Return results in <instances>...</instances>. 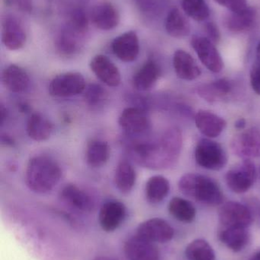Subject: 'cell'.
Here are the masks:
<instances>
[{
	"label": "cell",
	"instance_id": "obj_25",
	"mask_svg": "<svg viewBox=\"0 0 260 260\" xmlns=\"http://www.w3.org/2000/svg\"><path fill=\"white\" fill-rule=\"evenodd\" d=\"M26 132L32 140L43 142L47 140L51 136L53 125L41 113H34L27 120Z\"/></svg>",
	"mask_w": 260,
	"mask_h": 260
},
{
	"label": "cell",
	"instance_id": "obj_22",
	"mask_svg": "<svg viewBox=\"0 0 260 260\" xmlns=\"http://www.w3.org/2000/svg\"><path fill=\"white\" fill-rule=\"evenodd\" d=\"M256 9L250 6L241 12H230L224 18V25L227 29L235 33L247 31L256 23Z\"/></svg>",
	"mask_w": 260,
	"mask_h": 260
},
{
	"label": "cell",
	"instance_id": "obj_39",
	"mask_svg": "<svg viewBox=\"0 0 260 260\" xmlns=\"http://www.w3.org/2000/svg\"><path fill=\"white\" fill-rule=\"evenodd\" d=\"M206 32H207L208 36H209L208 38L211 40L214 44L219 41L221 35H220L219 30H218V27L215 23L210 22L206 24Z\"/></svg>",
	"mask_w": 260,
	"mask_h": 260
},
{
	"label": "cell",
	"instance_id": "obj_17",
	"mask_svg": "<svg viewBox=\"0 0 260 260\" xmlns=\"http://www.w3.org/2000/svg\"><path fill=\"white\" fill-rule=\"evenodd\" d=\"M90 69L96 77L109 87H117L122 81L120 72L114 62L105 55L99 54L90 62Z\"/></svg>",
	"mask_w": 260,
	"mask_h": 260
},
{
	"label": "cell",
	"instance_id": "obj_33",
	"mask_svg": "<svg viewBox=\"0 0 260 260\" xmlns=\"http://www.w3.org/2000/svg\"><path fill=\"white\" fill-rule=\"evenodd\" d=\"M186 256L189 260H215V253L209 242L197 239L186 248Z\"/></svg>",
	"mask_w": 260,
	"mask_h": 260
},
{
	"label": "cell",
	"instance_id": "obj_44",
	"mask_svg": "<svg viewBox=\"0 0 260 260\" xmlns=\"http://www.w3.org/2000/svg\"><path fill=\"white\" fill-rule=\"evenodd\" d=\"M256 59H257L256 62L260 63V42L258 44L257 48H256Z\"/></svg>",
	"mask_w": 260,
	"mask_h": 260
},
{
	"label": "cell",
	"instance_id": "obj_10",
	"mask_svg": "<svg viewBox=\"0 0 260 260\" xmlns=\"http://www.w3.org/2000/svg\"><path fill=\"white\" fill-rule=\"evenodd\" d=\"M127 209L122 202L111 200L102 205L99 212V225L104 232L111 233L117 230L125 221Z\"/></svg>",
	"mask_w": 260,
	"mask_h": 260
},
{
	"label": "cell",
	"instance_id": "obj_43",
	"mask_svg": "<svg viewBox=\"0 0 260 260\" xmlns=\"http://www.w3.org/2000/svg\"><path fill=\"white\" fill-rule=\"evenodd\" d=\"M2 142L3 143L6 144V145H13V140H12V139H11L10 137H9V136H3L2 137Z\"/></svg>",
	"mask_w": 260,
	"mask_h": 260
},
{
	"label": "cell",
	"instance_id": "obj_31",
	"mask_svg": "<svg viewBox=\"0 0 260 260\" xmlns=\"http://www.w3.org/2000/svg\"><path fill=\"white\" fill-rule=\"evenodd\" d=\"M170 189L169 180L163 176L156 175L148 180L145 186L147 200L151 204H157L163 201Z\"/></svg>",
	"mask_w": 260,
	"mask_h": 260
},
{
	"label": "cell",
	"instance_id": "obj_13",
	"mask_svg": "<svg viewBox=\"0 0 260 260\" xmlns=\"http://www.w3.org/2000/svg\"><path fill=\"white\" fill-rule=\"evenodd\" d=\"M119 123L120 127L129 135L141 134L151 126L147 113L137 107L125 108L119 117Z\"/></svg>",
	"mask_w": 260,
	"mask_h": 260
},
{
	"label": "cell",
	"instance_id": "obj_21",
	"mask_svg": "<svg viewBox=\"0 0 260 260\" xmlns=\"http://www.w3.org/2000/svg\"><path fill=\"white\" fill-rule=\"evenodd\" d=\"M195 121L198 130L209 138L218 137L227 126L224 119L210 111L203 110L198 111Z\"/></svg>",
	"mask_w": 260,
	"mask_h": 260
},
{
	"label": "cell",
	"instance_id": "obj_2",
	"mask_svg": "<svg viewBox=\"0 0 260 260\" xmlns=\"http://www.w3.org/2000/svg\"><path fill=\"white\" fill-rule=\"evenodd\" d=\"M62 171L57 162L46 155H37L29 160L25 171L27 187L36 193H47L57 185Z\"/></svg>",
	"mask_w": 260,
	"mask_h": 260
},
{
	"label": "cell",
	"instance_id": "obj_46",
	"mask_svg": "<svg viewBox=\"0 0 260 260\" xmlns=\"http://www.w3.org/2000/svg\"><path fill=\"white\" fill-rule=\"evenodd\" d=\"M250 260H260V251L256 252Z\"/></svg>",
	"mask_w": 260,
	"mask_h": 260
},
{
	"label": "cell",
	"instance_id": "obj_14",
	"mask_svg": "<svg viewBox=\"0 0 260 260\" xmlns=\"http://www.w3.org/2000/svg\"><path fill=\"white\" fill-rule=\"evenodd\" d=\"M232 149L246 159L260 157V132L255 128L245 130L234 138Z\"/></svg>",
	"mask_w": 260,
	"mask_h": 260
},
{
	"label": "cell",
	"instance_id": "obj_24",
	"mask_svg": "<svg viewBox=\"0 0 260 260\" xmlns=\"http://www.w3.org/2000/svg\"><path fill=\"white\" fill-rule=\"evenodd\" d=\"M160 73L161 71L158 64L153 59H150L136 72L133 77V85L138 91H148L157 83Z\"/></svg>",
	"mask_w": 260,
	"mask_h": 260
},
{
	"label": "cell",
	"instance_id": "obj_35",
	"mask_svg": "<svg viewBox=\"0 0 260 260\" xmlns=\"http://www.w3.org/2000/svg\"><path fill=\"white\" fill-rule=\"evenodd\" d=\"M107 92L101 85L90 84L84 91V99L91 107L102 105L107 100Z\"/></svg>",
	"mask_w": 260,
	"mask_h": 260
},
{
	"label": "cell",
	"instance_id": "obj_45",
	"mask_svg": "<svg viewBox=\"0 0 260 260\" xmlns=\"http://www.w3.org/2000/svg\"><path fill=\"white\" fill-rule=\"evenodd\" d=\"M93 260H116L113 259L111 257H108V256H98V257L95 258Z\"/></svg>",
	"mask_w": 260,
	"mask_h": 260
},
{
	"label": "cell",
	"instance_id": "obj_32",
	"mask_svg": "<svg viewBox=\"0 0 260 260\" xmlns=\"http://www.w3.org/2000/svg\"><path fill=\"white\" fill-rule=\"evenodd\" d=\"M168 209L170 215L181 222H192L196 215V210L192 203L180 197L172 198L169 202Z\"/></svg>",
	"mask_w": 260,
	"mask_h": 260
},
{
	"label": "cell",
	"instance_id": "obj_16",
	"mask_svg": "<svg viewBox=\"0 0 260 260\" xmlns=\"http://www.w3.org/2000/svg\"><path fill=\"white\" fill-rule=\"evenodd\" d=\"M113 53L120 60L131 62L135 60L140 53L138 36L134 30L119 35L111 43Z\"/></svg>",
	"mask_w": 260,
	"mask_h": 260
},
{
	"label": "cell",
	"instance_id": "obj_40",
	"mask_svg": "<svg viewBox=\"0 0 260 260\" xmlns=\"http://www.w3.org/2000/svg\"><path fill=\"white\" fill-rule=\"evenodd\" d=\"M12 3L21 12L31 13L33 9L32 0H12Z\"/></svg>",
	"mask_w": 260,
	"mask_h": 260
},
{
	"label": "cell",
	"instance_id": "obj_20",
	"mask_svg": "<svg viewBox=\"0 0 260 260\" xmlns=\"http://www.w3.org/2000/svg\"><path fill=\"white\" fill-rule=\"evenodd\" d=\"M2 81L4 86L13 93L24 92L30 85V78L27 72L15 64L9 65L3 70Z\"/></svg>",
	"mask_w": 260,
	"mask_h": 260
},
{
	"label": "cell",
	"instance_id": "obj_30",
	"mask_svg": "<svg viewBox=\"0 0 260 260\" xmlns=\"http://www.w3.org/2000/svg\"><path fill=\"white\" fill-rule=\"evenodd\" d=\"M232 85L227 79H221L198 88V94L209 103L222 100L232 92Z\"/></svg>",
	"mask_w": 260,
	"mask_h": 260
},
{
	"label": "cell",
	"instance_id": "obj_41",
	"mask_svg": "<svg viewBox=\"0 0 260 260\" xmlns=\"http://www.w3.org/2000/svg\"><path fill=\"white\" fill-rule=\"evenodd\" d=\"M235 127L238 129H244L246 126V120L244 118H240L235 122Z\"/></svg>",
	"mask_w": 260,
	"mask_h": 260
},
{
	"label": "cell",
	"instance_id": "obj_5",
	"mask_svg": "<svg viewBox=\"0 0 260 260\" xmlns=\"http://www.w3.org/2000/svg\"><path fill=\"white\" fill-rule=\"evenodd\" d=\"M86 88L85 78L81 73L69 72L55 76L49 84L50 95L55 98H68L82 94Z\"/></svg>",
	"mask_w": 260,
	"mask_h": 260
},
{
	"label": "cell",
	"instance_id": "obj_8",
	"mask_svg": "<svg viewBox=\"0 0 260 260\" xmlns=\"http://www.w3.org/2000/svg\"><path fill=\"white\" fill-rule=\"evenodd\" d=\"M136 235L154 244H164L174 238V230L167 221L154 218L140 223Z\"/></svg>",
	"mask_w": 260,
	"mask_h": 260
},
{
	"label": "cell",
	"instance_id": "obj_42",
	"mask_svg": "<svg viewBox=\"0 0 260 260\" xmlns=\"http://www.w3.org/2000/svg\"><path fill=\"white\" fill-rule=\"evenodd\" d=\"M0 117H1V124L3 125L6 117H7V111L4 108V105H1V108H0Z\"/></svg>",
	"mask_w": 260,
	"mask_h": 260
},
{
	"label": "cell",
	"instance_id": "obj_38",
	"mask_svg": "<svg viewBox=\"0 0 260 260\" xmlns=\"http://www.w3.org/2000/svg\"><path fill=\"white\" fill-rule=\"evenodd\" d=\"M250 82L255 92L260 95V63L256 62L250 71Z\"/></svg>",
	"mask_w": 260,
	"mask_h": 260
},
{
	"label": "cell",
	"instance_id": "obj_28",
	"mask_svg": "<svg viewBox=\"0 0 260 260\" xmlns=\"http://www.w3.org/2000/svg\"><path fill=\"white\" fill-rule=\"evenodd\" d=\"M137 175L132 165L126 160H121L114 173V184L122 193L128 194L135 186Z\"/></svg>",
	"mask_w": 260,
	"mask_h": 260
},
{
	"label": "cell",
	"instance_id": "obj_9",
	"mask_svg": "<svg viewBox=\"0 0 260 260\" xmlns=\"http://www.w3.org/2000/svg\"><path fill=\"white\" fill-rule=\"evenodd\" d=\"M191 44L203 65L213 73H218L224 67L222 58L215 44L206 37L195 36Z\"/></svg>",
	"mask_w": 260,
	"mask_h": 260
},
{
	"label": "cell",
	"instance_id": "obj_6",
	"mask_svg": "<svg viewBox=\"0 0 260 260\" xmlns=\"http://www.w3.org/2000/svg\"><path fill=\"white\" fill-rule=\"evenodd\" d=\"M256 171L254 164L250 159L232 168L226 174L227 186L236 193L247 192L254 183Z\"/></svg>",
	"mask_w": 260,
	"mask_h": 260
},
{
	"label": "cell",
	"instance_id": "obj_4",
	"mask_svg": "<svg viewBox=\"0 0 260 260\" xmlns=\"http://www.w3.org/2000/svg\"><path fill=\"white\" fill-rule=\"evenodd\" d=\"M195 155L199 166L212 171H220L227 161V154L221 145L209 139H203L198 142Z\"/></svg>",
	"mask_w": 260,
	"mask_h": 260
},
{
	"label": "cell",
	"instance_id": "obj_1",
	"mask_svg": "<svg viewBox=\"0 0 260 260\" xmlns=\"http://www.w3.org/2000/svg\"><path fill=\"white\" fill-rule=\"evenodd\" d=\"M182 133L177 128H171L163 133L157 142H140L133 144L129 151L131 157L139 165L159 170L172 166L181 151Z\"/></svg>",
	"mask_w": 260,
	"mask_h": 260
},
{
	"label": "cell",
	"instance_id": "obj_11",
	"mask_svg": "<svg viewBox=\"0 0 260 260\" xmlns=\"http://www.w3.org/2000/svg\"><path fill=\"white\" fill-rule=\"evenodd\" d=\"M27 36L21 21L13 15H6L2 23V41L3 45L10 50L22 48Z\"/></svg>",
	"mask_w": 260,
	"mask_h": 260
},
{
	"label": "cell",
	"instance_id": "obj_34",
	"mask_svg": "<svg viewBox=\"0 0 260 260\" xmlns=\"http://www.w3.org/2000/svg\"><path fill=\"white\" fill-rule=\"evenodd\" d=\"M182 6L185 13L195 21H205L210 15L206 0H183Z\"/></svg>",
	"mask_w": 260,
	"mask_h": 260
},
{
	"label": "cell",
	"instance_id": "obj_3",
	"mask_svg": "<svg viewBox=\"0 0 260 260\" xmlns=\"http://www.w3.org/2000/svg\"><path fill=\"white\" fill-rule=\"evenodd\" d=\"M179 189L186 197L207 206H219L224 200L218 183L213 179L201 174H185L179 181Z\"/></svg>",
	"mask_w": 260,
	"mask_h": 260
},
{
	"label": "cell",
	"instance_id": "obj_23",
	"mask_svg": "<svg viewBox=\"0 0 260 260\" xmlns=\"http://www.w3.org/2000/svg\"><path fill=\"white\" fill-rule=\"evenodd\" d=\"M174 67L177 76L183 80H194L201 73L193 57L183 50H177L174 53Z\"/></svg>",
	"mask_w": 260,
	"mask_h": 260
},
{
	"label": "cell",
	"instance_id": "obj_29",
	"mask_svg": "<svg viewBox=\"0 0 260 260\" xmlns=\"http://www.w3.org/2000/svg\"><path fill=\"white\" fill-rule=\"evenodd\" d=\"M165 28L172 38H183L190 33V24L183 12L174 8L169 11L165 21Z\"/></svg>",
	"mask_w": 260,
	"mask_h": 260
},
{
	"label": "cell",
	"instance_id": "obj_36",
	"mask_svg": "<svg viewBox=\"0 0 260 260\" xmlns=\"http://www.w3.org/2000/svg\"><path fill=\"white\" fill-rule=\"evenodd\" d=\"M67 23L78 31L86 35L89 29V19L85 12L82 9H74L70 14Z\"/></svg>",
	"mask_w": 260,
	"mask_h": 260
},
{
	"label": "cell",
	"instance_id": "obj_18",
	"mask_svg": "<svg viewBox=\"0 0 260 260\" xmlns=\"http://www.w3.org/2000/svg\"><path fill=\"white\" fill-rule=\"evenodd\" d=\"M90 18L97 28L103 30L114 29L119 25L120 21L119 11L112 3L108 1L96 4L92 9Z\"/></svg>",
	"mask_w": 260,
	"mask_h": 260
},
{
	"label": "cell",
	"instance_id": "obj_7",
	"mask_svg": "<svg viewBox=\"0 0 260 260\" xmlns=\"http://www.w3.org/2000/svg\"><path fill=\"white\" fill-rule=\"evenodd\" d=\"M219 221L224 228H247L253 222L251 212L244 205L228 202L219 210Z\"/></svg>",
	"mask_w": 260,
	"mask_h": 260
},
{
	"label": "cell",
	"instance_id": "obj_27",
	"mask_svg": "<svg viewBox=\"0 0 260 260\" xmlns=\"http://www.w3.org/2000/svg\"><path fill=\"white\" fill-rule=\"evenodd\" d=\"M110 157V148L106 142L93 139L87 145L85 160L87 165L93 168L104 166Z\"/></svg>",
	"mask_w": 260,
	"mask_h": 260
},
{
	"label": "cell",
	"instance_id": "obj_12",
	"mask_svg": "<svg viewBox=\"0 0 260 260\" xmlns=\"http://www.w3.org/2000/svg\"><path fill=\"white\" fill-rule=\"evenodd\" d=\"M124 253L128 260H160V252L155 244L137 235L125 241Z\"/></svg>",
	"mask_w": 260,
	"mask_h": 260
},
{
	"label": "cell",
	"instance_id": "obj_15",
	"mask_svg": "<svg viewBox=\"0 0 260 260\" xmlns=\"http://www.w3.org/2000/svg\"><path fill=\"white\" fill-rule=\"evenodd\" d=\"M85 35L67 23L56 36V50L60 54L67 57L74 56L82 48Z\"/></svg>",
	"mask_w": 260,
	"mask_h": 260
},
{
	"label": "cell",
	"instance_id": "obj_19",
	"mask_svg": "<svg viewBox=\"0 0 260 260\" xmlns=\"http://www.w3.org/2000/svg\"><path fill=\"white\" fill-rule=\"evenodd\" d=\"M61 197L67 206L79 212H90L94 208L91 197L76 185H66L61 190Z\"/></svg>",
	"mask_w": 260,
	"mask_h": 260
},
{
	"label": "cell",
	"instance_id": "obj_37",
	"mask_svg": "<svg viewBox=\"0 0 260 260\" xmlns=\"http://www.w3.org/2000/svg\"><path fill=\"white\" fill-rule=\"evenodd\" d=\"M215 2L233 12H241L249 7L247 0H215Z\"/></svg>",
	"mask_w": 260,
	"mask_h": 260
},
{
	"label": "cell",
	"instance_id": "obj_26",
	"mask_svg": "<svg viewBox=\"0 0 260 260\" xmlns=\"http://www.w3.org/2000/svg\"><path fill=\"white\" fill-rule=\"evenodd\" d=\"M219 238L227 248L238 253L247 247L250 235L245 228H224Z\"/></svg>",
	"mask_w": 260,
	"mask_h": 260
}]
</instances>
